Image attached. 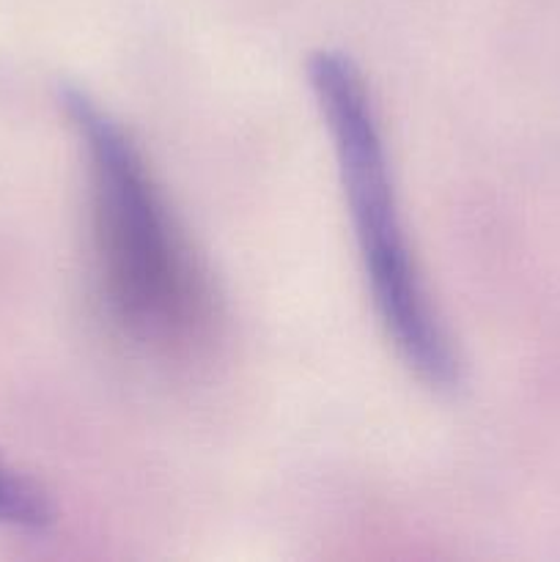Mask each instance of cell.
<instances>
[{
  "label": "cell",
  "mask_w": 560,
  "mask_h": 562,
  "mask_svg": "<svg viewBox=\"0 0 560 562\" xmlns=\"http://www.w3.org/2000/svg\"><path fill=\"white\" fill-rule=\"evenodd\" d=\"M88 157L93 245L104 300L135 340L187 349L209 324V291L146 159L80 88L60 93Z\"/></svg>",
  "instance_id": "6da1fadb"
},
{
  "label": "cell",
  "mask_w": 560,
  "mask_h": 562,
  "mask_svg": "<svg viewBox=\"0 0 560 562\" xmlns=\"http://www.w3.org/2000/svg\"><path fill=\"white\" fill-rule=\"evenodd\" d=\"M307 80L338 154L373 311L390 344L421 382L437 390L459 387L461 362L406 245L371 88L355 60L338 49L313 53Z\"/></svg>",
  "instance_id": "7a4b0ae2"
},
{
  "label": "cell",
  "mask_w": 560,
  "mask_h": 562,
  "mask_svg": "<svg viewBox=\"0 0 560 562\" xmlns=\"http://www.w3.org/2000/svg\"><path fill=\"white\" fill-rule=\"evenodd\" d=\"M53 516L47 494L0 461V525L36 532L53 525Z\"/></svg>",
  "instance_id": "3957f363"
}]
</instances>
